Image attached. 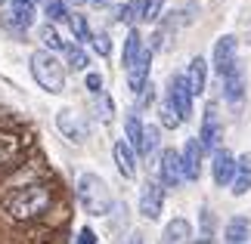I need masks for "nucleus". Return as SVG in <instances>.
<instances>
[{"label":"nucleus","instance_id":"nucleus-1","mask_svg":"<svg viewBox=\"0 0 251 244\" xmlns=\"http://www.w3.org/2000/svg\"><path fill=\"white\" fill-rule=\"evenodd\" d=\"M53 204V189L47 182H28L6 198V213L19 222L41 220Z\"/></svg>","mask_w":251,"mask_h":244},{"label":"nucleus","instance_id":"nucleus-2","mask_svg":"<svg viewBox=\"0 0 251 244\" xmlns=\"http://www.w3.org/2000/svg\"><path fill=\"white\" fill-rule=\"evenodd\" d=\"M75 192H78V204L90 217H105L112 210V192L105 179L96 177V173H81L78 182H75Z\"/></svg>","mask_w":251,"mask_h":244},{"label":"nucleus","instance_id":"nucleus-3","mask_svg":"<svg viewBox=\"0 0 251 244\" xmlns=\"http://www.w3.org/2000/svg\"><path fill=\"white\" fill-rule=\"evenodd\" d=\"M31 77L47 93H62L65 90V65L47 50L31 53Z\"/></svg>","mask_w":251,"mask_h":244},{"label":"nucleus","instance_id":"nucleus-4","mask_svg":"<svg viewBox=\"0 0 251 244\" xmlns=\"http://www.w3.org/2000/svg\"><path fill=\"white\" fill-rule=\"evenodd\" d=\"M236 53H239V41H236L233 34H224V37H217V44H214V56H211V65H214V74L226 77L229 71H233V68L239 65Z\"/></svg>","mask_w":251,"mask_h":244},{"label":"nucleus","instance_id":"nucleus-5","mask_svg":"<svg viewBox=\"0 0 251 244\" xmlns=\"http://www.w3.org/2000/svg\"><path fill=\"white\" fill-rule=\"evenodd\" d=\"M56 127H59V133L69 142H75V145H81L87 139V133H90L84 114H78L75 109H59V111H56Z\"/></svg>","mask_w":251,"mask_h":244},{"label":"nucleus","instance_id":"nucleus-6","mask_svg":"<svg viewBox=\"0 0 251 244\" xmlns=\"http://www.w3.org/2000/svg\"><path fill=\"white\" fill-rule=\"evenodd\" d=\"M220 139H224V124H220V114H217V105L208 102L205 105V118H201V133H199V142L201 149L211 152V149H220Z\"/></svg>","mask_w":251,"mask_h":244},{"label":"nucleus","instance_id":"nucleus-7","mask_svg":"<svg viewBox=\"0 0 251 244\" xmlns=\"http://www.w3.org/2000/svg\"><path fill=\"white\" fill-rule=\"evenodd\" d=\"M161 207H165V185L158 179H146L140 189V213L146 220H158Z\"/></svg>","mask_w":251,"mask_h":244},{"label":"nucleus","instance_id":"nucleus-8","mask_svg":"<svg viewBox=\"0 0 251 244\" xmlns=\"http://www.w3.org/2000/svg\"><path fill=\"white\" fill-rule=\"evenodd\" d=\"M168 99H171L174 109H177L180 121H189L192 118V93H189L186 74H174L171 81H168Z\"/></svg>","mask_w":251,"mask_h":244},{"label":"nucleus","instance_id":"nucleus-9","mask_svg":"<svg viewBox=\"0 0 251 244\" xmlns=\"http://www.w3.org/2000/svg\"><path fill=\"white\" fill-rule=\"evenodd\" d=\"M158 182L165 189H177L183 182V164H180V152L174 149H165L158 158Z\"/></svg>","mask_w":251,"mask_h":244},{"label":"nucleus","instance_id":"nucleus-10","mask_svg":"<svg viewBox=\"0 0 251 244\" xmlns=\"http://www.w3.org/2000/svg\"><path fill=\"white\" fill-rule=\"evenodd\" d=\"M201 158H205V149H201L199 136L196 139H186V145H183L180 152V164H183V179L196 182L201 177Z\"/></svg>","mask_w":251,"mask_h":244},{"label":"nucleus","instance_id":"nucleus-11","mask_svg":"<svg viewBox=\"0 0 251 244\" xmlns=\"http://www.w3.org/2000/svg\"><path fill=\"white\" fill-rule=\"evenodd\" d=\"M233 173H236V158L226 149H217L214 158H211V177H214V182L217 185H229L233 182Z\"/></svg>","mask_w":251,"mask_h":244},{"label":"nucleus","instance_id":"nucleus-12","mask_svg":"<svg viewBox=\"0 0 251 244\" xmlns=\"http://www.w3.org/2000/svg\"><path fill=\"white\" fill-rule=\"evenodd\" d=\"M149 65H152V50H143V53H140V59L127 68V87H130V93H133V96H137L143 87L149 84Z\"/></svg>","mask_w":251,"mask_h":244},{"label":"nucleus","instance_id":"nucleus-13","mask_svg":"<svg viewBox=\"0 0 251 244\" xmlns=\"http://www.w3.org/2000/svg\"><path fill=\"white\" fill-rule=\"evenodd\" d=\"M224 99L233 105V109H239V105H242V99H245V71H242L239 65L224 77Z\"/></svg>","mask_w":251,"mask_h":244},{"label":"nucleus","instance_id":"nucleus-14","mask_svg":"<svg viewBox=\"0 0 251 244\" xmlns=\"http://www.w3.org/2000/svg\"><path fill=\"white\" fill-rule=\"evenodd\" d=\"M31 22H34V3H28V0H13V3H9L6 25L16 28V31H28Z\"/></svg>","mask_w":251,"mask_h":244},{"label":"nucleus","instance_id":"nucleus-15","mask_svg":"<svg viewBox=\"0 0 251 244\" xmlns=\"http://www.w3.org/2000/svg\"><path fill=\"white\" fill-rule=\"evenodd\" d=\"M233 192L236 198H242V195H248L251 192V152H245V155H239L236 158V173H233Z\"/></svg>","mask_w":251,"mask_h":244},{"label":"nucleus","instance_id":"nucleus-16","mask_svg":"<svg viewBox=\"0 0 251 244\" xmlns=\"http://www.w3.org/2000/svg\"><path fill=\"white\" fill-rule=\"evenodd\" d=\"M22 152H25L22 136L0 130V167H6V164H16L19 158H22Z\"/></svg>","mask_w":251,"mask_h":244},{"label":"nucleus","instance_id":"nucleus-17","mask_svg":"<svg viewBox=\"0 0 251 244\" xmlns=\"http://www.w3.org/2000/svg\"><path fill=\"white\" fill-rule=\"evenodd\" d=\"M112 155H115V164H118V170H121V177L124 179H133L137 177V155H133V149L124 139H118L112 145Z\"/></svg>","mask_w":251,"mask_h":244},{"label":"nucleus","instance_id":"nucleus-18","mask_svg":"<svg viewBox=\"0 0 251 244\" xmlns=\"http://www.w3.org/2000/svg\"><path fill=\"white\" fill-rule=\"evenodd\" d=\"M186 84H189L192 99L205 93V84H208V62L201 59V56H196V59L189 62V68H186Z\"/></svg>","mask_w":251,"mask_h":244},{"label":"nucleus","instance_id":"nucleus-19","mask_svg":"<svg viewBox=\"0 0 251 244\" xmlns=\"http://www.w3.org/2000/svg\"><path fill=\"white\" fill-rule=\"evenodd\" d=\"M189 241H192V226L183 217H177V220H171L165 226L158 244H189Z\"/></svg>","mask_w":251,"mask_h":244},{"label":"nucleus","instance_id":"nucleus-20","mask_svg":"<svg viewBox=\"0 0 251 244\" xmlns=\"http://www.w3.org/2000/svg\"><path fill=\"white\" fill-rule=\"evenodd\" d=\"M143 130H146V127H143L140 114L130 111L127 118H124V133H127V139H124V142L133 149V155H140V149H143Z\"/></svg>","mask_w":251,"mask_h":244},{"label":"nucleus","instance_id":"nucleus-21","mask_svg":"<svg viewBox=\"0 0 251 244\" xmlns=\"http://www.w3.org/2000/svg\"><path fill=\"white\" fill-rule=\"evenodd\" d=\"M248 220L245 217H233L226 222V229H224V244H245L248 241Z\"/></svg>","mask_w":251,"mask_h":244},{"label":"nucleus","instance_id":"nucleus-22","mask_svg":"<svg viewBox=\"0 0 251 244\" xmlns=\"http://www.w3.org/2000/svg\"><path fill=\"white\" fill-rule=\"evenodd\" d=\"M143 50H146V46H143V37H140V31H137V28H130V31H127V41H124V53H121L124 68H130L133 62H137Z\"/></svg>","mask_w":251,"mask_h":244},{"label":"nucleus","instance_id":"nucleus-23","mask_svg":"<svg viewBox=\"0 0 251 244\" xmlns=\"http://www.w3.org/2000/svg\"><path fill=\"white\" fill-rule=\"evenodd\" d=\"M143 9H146V0H127L118 9V19L127 25H137V22H143Z\"/></svg>","mask_w":251,"mask_h":244},{"label":"nucleus","instance_id":"nucleus-24","mask_svg":"<svg viewBox=\"0 0 251 244\" xmlns=\"http://www.w3.org/2000/svg\"><path fill=\"white\" fill-rule=\"evenodd\" d=\"M69 25H72V34H75V41H93V31H90V25H87V19L78 16V13H69Z\"/></svg>","mask_w":251,"mask_h":244},{"label":"nucleus","instance_id":"nucleus-25","mask_svg":"<svg viewBox=\"0 0 251 244\" xmlns=\"http://www.w3.org/2000/svg\"><path fill=\"white\" fill-rule=\"evenodd\" d=\"M65 59H69V68H75V71H84V68L90 65L87 53L81 50L78 44H65Z\"/></svg>","mask_w":251,"mask_h":244},{"label":"nucleus","instance_id":"nucleus-26","mask_svg":"<svg viewBox=\"0 0 251 244\" xmlns=\"http://www.w3.org/2000/svg\"><path fill=\"white\" fill-rule=\"evenodd\" d=\"M158 121H161V127H168V130H177V127L183 124L180 114H177V109L171 105L168 96H165V102H161V109H158Z\"/></svg>","mask_w":251,"mask_h":244},{"label":"nucleus","instance_id":"nucleus-27","mask_svg":"<svg viewBox=\"0 0 251 244\" xmlns=\"http://www.w3.org/2000/svg\"><path fill=\"white\" fill-rule=\"evenodd\" d=\"M44 13L50 22H65L69 19V6H65V0H44Z\"/></svg>","mask_w":251,"mask_h":244},{"label":"nucleus","instance_id":"nucleus-28","mask_svg":"<svg viewBox=\"0 0 251 244\" xmlns=\"http://www.w3.org/2000/svg\"><path fill=\"white\" fill-rule=\"evenodd\" d=\"M41 41H44V50L47 53H53V50H65V41L59 34H56V28L53 25H44L41 28Z\"/></svg>","mask_w":251,"mask_h":244},{"label":"nucleus","instance_id":"nucleus-29","mask_svg":"<svg viewBox=\"0 0 251 244\" xmlns=\"http://www.w3.org/2000/svg\"><path fill=\"white\" fill-rule=\"evenodd\" d=\"M155 149H158V127H146V130H143V149H140V155H143V158H152Z\"/></svg>","mask_w":251,"mask_h":244},{"label":"nucleus","instance_id":"nucleus-30","mask_svg":"<svg viewBox=\"0 0 251 244\" xmlns=\"http://www.w3.org/2000/svg\"><path fill=\"white\" fill-rule=\"evenodd\" d=\"M214 226H217L214 213H211L208 207H201V235H199V241H205V244H211V238H214Z\"/></svg>","mask_w":251,"mask_h":244},{"label":"nucleus","instance_id":"nucleus-31","mask_svg":"<svg viewBox=\"0 0 251 244\" xmlns=\"http://www.w3.org/2000/svg\"><path fill=\"white\" fill-rule=\"evenodd\" d=\"M161 6H165V0H146V9H143V22H158Z\"/></svg>","mask_w":251,"mask_h":244},{"label":"nucleus","instance_id":"nucleus-32","mask_svg":"<svg viewBox=\"0 0 251 244\" xmlns=\"http://www.w3.org/2000/svg\"><path fill=\"white\" fill-rule=\"evenodd\" d=\"M93 50L100 53V56H109L112 53V44H109V34H93Z\"/></svg>","mask_w":251,"mask_h":244},{"label":"nucleus","instance_id":"nucleus-33","mask_svg":"<svg viewBox=\"0 0 251 244\" xmlns=\"http://www.w3.org/2000/svg\"><path fill=\"white\" fill-rule=\"evenodd\" d=\"M112 114H115V102L105 93H100V118L102 121H112Z\"/></svg>","mask_w":251,"mask_h":244},{"label":"nucleus","instance_id":"nucleus-34","mask_svg":"<svg viewBox=\"0 0 251 244\" xmlns=\"http://www.w3.org/2000/svg\"><path fill=\"white\" fill-rule=\"evenodd\" d=\"M87 90H90V93H96V96L102 93V77L96 74V71H90V74H87Z\"/></svg>","mask_w":251,"mask_h":244},{"label":"nucleus","instance_id":"nucleus-35","mask_svg":"<svg viewBox=\"0 0 251 244\" xmlns=\"http://www.w3.org/2000/svg\"><path fill=\"white\" fill-rule=\"evenodd\" d=\"M78 244H96V232L84 226V229L78 232Z\"/></svg>","mask_w":251,"mask_h":244},{"label":"nucleus","instance_id":"nucleus-36","mask_svg":"<svg viewBox=\"0 0 251 244\" xmlns=\"http://www.w3.org/2000/svg\"><path fill=\"white\" fill-rule=\"evenodd\" d=\"M130 244H143V235H140V232H133V235H130Z\"/></svg>","mask_w":251,"mask_h":244},{"label":"nucleus","instance_id":"nucleus-37","mask_svg":"<svg viewBox=\"0 0 251 244\" xmlns=\"http://www.w3.org/2000/svg\"><path fill=\"white\" fill-rule=\"evenodd\" d=\"M3 3H6V0H0V6H3Z\"/></svg>","mask_w":251,"mask_h":244},{"label":"nucleus","instance_id":"nucleus-38","mask_svg":"<svg viewBox=\"0 0 251 244\" xmlns=\"http://www.w3.org/2000/svg\"><path fill=\"white\" fill-rule=\"evenodd\" d=\"M93 3H102V0H93Z\"/></svg>","mask_w":251,"mask_h":244},{"label":"nucleus","instance_id":"nucleus-39","mask_svg":"<svg viewBox=\"0 0 251 244\" xmlns=\"http://www.w3.org/2000/svg\"><path fill=\"white\" fill-rule=\"evenodd\" d=\"M28 3H34V0H28Z\"/></svg>","mask_w":251,"mask_h":244},{"label":"nucleus","instance_id":"nucleus-40","mask_svg":"<svg viewBox=\"0 0 251 244\" xmlns=\"http://www.w3.org/2000/svg\"><path fill=\"white\" fill-rule=\"evenodd\" d=\"M199 244H205V241H199Z\"/></svg>","mask_w":251,"mask_h":244}]
</instances>
